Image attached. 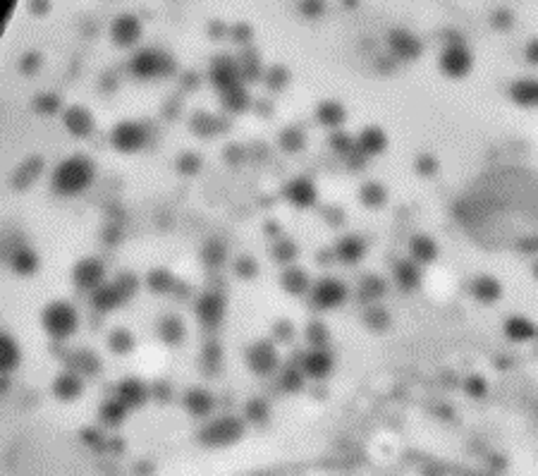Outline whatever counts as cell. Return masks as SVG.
I'll use <instances>...</instances> for the list:
<instances>
[{"label":"cell","instance_id":"19","mask_svg":"<svg viewBox=\"0 0 538 476\" xmlns=\"http://www.w3.org/2000/svg\"><path fill=\"white\" fill-rule=\"evenodd\" d=\"M316 118H318L320 125H325V127L337 130L342 122H345L347 113H345V108H342V103H337V101H325V103H320V106H318Z\"/></svg>","mask_w":538,"mask_h":476},{"label":"cell","instance_id":"34","mask_svg":"<svg viewBox=\"0 0 538 476\" xmlns=\"http://www.w3.org/2000/svg\"><path fill=\"white\" fill-rule=\"evenodd\" d=\"M364 323L369 326L371 330L383 332V330H388V326H390V316H388L385 309H381V307H371V309H366Z\"/></svg>","mask_w":538,"mask_h":476},{"label":"cell","instance_id":"46","mask_svg":"<svg viewBox=\"0 0 538 476\" xmlns=\"http://www.w3.org/2000/svg\"><path fill=\"white\" fill-rule=\"evenodd\" d=\"M273 332H276V337H278L280 342H290L292 337H295V328H292L290 321H280Z\"/></svg>","mask_w":538,"mask_h":476},{"label":"cell","instance_id":"12","mask_svg":"<svg viewBox=\"0 0 538 476\" xmlns=\"http://www.w3.org/2000/svg\"><path fill=\"white\" fill-rule=\"evenodd\" d=\"M392 278L397 283L399 290L404 292H414L421 285V268L414 259H402L395 263L392 268Z\"/></svg>","mask_w":538,"mask_h":476},{"label":"cell","instance_id":"7","mask_svg":"<svg viewBox=\"0 0 538 476\" xmlns=\"http://www.w3.org/2000/svg\"><path fill=\"white\" fill-rule=\"evenodd\" d=\"M89 177H91V168L87 165V160H67L60 168L55 182H58L62 192H77V189L87 185Z\"/></svg>","mask_w":538,"mask_h":476},{"label":"cell","instance_id":"33","mask_svg":"<svg viewBox=\"0 0 538 476\" xmlns=\"http://www.w3.org/2000/svg\"><path fill=\"white\" fill-rule=\"evenodd\" d=\"M220 361H222L220 345H218V342H208V345L204 347V357H201L204 371H206V374H211V376H215V374H218V369H220Z\"/></svg>","mask_w":538,"mask_h":476},{"label":"cell","instance_id":"39","mask_svg":"<svg viewBox=\"0 0 538 476\" xmlns=\"http://www.w3.org/2000/svg\"><path fill=\"white\" fill-rule=\"evenodd\" d=\"M263 79H266V84L273 91H280L290 82V72L285 70V67H271V70H266V74H263Z\"/></svg>","mask_w":538,"mask_h":476},{"label":"cell","instance_id":"38","mask_svg":"<svg viewBox=\"0 0 538 476\" xmlns=\"http://www.w3.org/2000/svg\"><path fill=\"white\" fill-rule=\"evenodd\" d=\"M234 273L242 280H251L259 273V263H256L254 256H239V259L234 261Z\"/></svg>","mask_w":538,"mask_h":476},{"label":"cell","instance_id":"10","mask_svg":"<svg viewBox=\"0 0 538 476\" xmlns=\"http://www.w3.org/2000/svg\"><path fill=\"white\" fill-rule=\"evenodd\" d=\"M113 144L120 151H139L146 144V130L136 122H122L113 134Z\"/></svg>","mask_w":538,"mask_h":476},{"label":"cell","instance_id":"25","mask_svg":"<svg viewBox=\"0 0 538 476\" xmlns=\"http://www.w3.org/2000/svg\"><path fill=\"white\" fill-rule=\"evenodd\" d=\"M509 94H512L514 103H519V106H524V108H531L538 103V84L534 79H524V82L512 84Z\"/></svg>","mask_w":538,"mask_h":476},{"label":"cell","instance_id":"22","mask_svg":"<svg viewBox=\"0 0 538 476\" xmlns=\"http://www.w3.org/2000/svg\"><path fill=\"white\" fill-rule=\"evenodd\" d=\"M227 259V246L222 239H208V242L204 244L201 249V261L206 268H211V271H218V268L225 263Z\"/></svg>","mask_w":538,"mask_h":476},{"label":"cell","instance_id":"31","mask_svg":"<svg viewBox=\"0 0 538 476\" xmlns=\"http://www.w3.org/2000/svg\"><path fill=\"white\" fill-rule=\"evenodd\" d=\"M304 141H306V134L299 127H288L283 134H280V148L288 153L302 151V148H304Z\"/></svg>","mask_w":538,"mask_h":476},{"label":"cell","instance_id":"35","mask_svg":"<svg viewBox=\"0 0 538 476\" xmlns=\"http://www.w3.org/2000/svg\"><path fill=\"white\" fill-rule=\"evenodd\" d=\"M306 340L311 347H325L330 340V330L328 326L323 323V321H313V323H309L306 328Z\"/></svg>","mask_w":538,"mask_h":476},{"label":"cell","instance_id":"4","mask_svg":"<svg viewBox=\"0 0 538 476\" xmlns=\"http://www.w3.org/2000/svg\"><path fill=\"white\" fill-rule=\"evenodd\" d=\"M247 364H249V369L254 371L256 376L273 374V371L278 369V364H280L276 345H273V342H268V340L254 342V345L247 349Z\"/></svg>","mask_w":538,"mask_h":476},{"label":"cell","instance_id":"32","mask_svg":"<svg viewBox=\"0 0 538 476\" xmlns=\"http://www.w3.org/2000/svg\"><path fill=\"white\" fill-rule=\"evenodd\" d=\"M125 302V295L120 292L118 288H101L99 292H96V297H94V304L99 309H115V307H120V304Z\"/></svg>","mask_w":538,"mask_h":476},{"label":"cell","instance_id":"30","mask_svg":"<svg viewBox=\"0 0 538 476\" xmlns=\"http://www.w3.org/2000/svg\"><path fill=\"white\" fill-rule=\"evenodd\" d=\"M120 393H122V400L132 407H139L146 402L148 398V390L141 386L139 381H125L122 388H120Z\"/></svg>","mask_w":538,"mask_h":476},{"label":"cell","instance_id":"23","mask_svg":"<svg viewBox=\"0 0 538 476\" xmlns=\"http://www.w3.org/2000/svg\"><path fill=\"white\" fill-rule=\"evenodd\" d=\"M280 285H283L285 292H290V295L299 297L304 295V292L309 290V275L306 271H302V268H288V271L283 273V278H280Z\"/></svg>","mask_w":538,"mask_h":476},{"label":"cell","instance_id":"42","mask_svg":"<svg viewBox=\"0 0 538 476\" xmlns=\"http://www.w3.org/2000/svg\"><path fill=\"white\" fill-rule=\"evenodd\" d=\"M173 275H170L168 271H156L153 275H148V285H151L156 292H168L173 290Z\"/></svg>","mask_w":538,"mask_h":476},{"label":"cell","instance_id":"36","mask_svg":"<svg viewBox=\"0 0 538 476\" xmlns=\"http://www.w3.org/2000/svg\"><path fill=\"white\" fill-rule=\"evenodd\" d=\"M273 259L278 263H292L297 259V244L288 237L278 239L276 246H273Z\"/></svg>","mask_w":538,"mask_h":476},{"label":"cell","instance_id":"8","mask_svg":"<svg viewBox=\"0 0 538 476\" xmlns=\"http://www.w3.org/2000/svg\"><path fill=\"white\" fill-rule=\"evenodd\" d=\"M285 197L292 206L297 209H309V206L316 204L318 199V192H316V185H313L309 177H295L292 182H288L285 187Z\"/></svg>","mask_w":538,"mask_h":476},{"label":"cell","instance_id":"2","mask_svg":"<svg viewBox=\"0 0 538 476\" xmlns=\"http://www.w3.org/2000/svg\"><path fill=\"white\" fill-rule=\"evenodd\" d=\"M225 309H227L225 297H222L220 292L208 290L197 300L194 312H197V318H199V323H201L204 328L215 330L222 323V318H225Z\"/></svg>","mask_w":538,"mask_h":476},{"label":"cell","instance_id":"11","mask_svg":"<svg viewBox=\"0 0 538 476\" xmlns=\"http://www.w3.org/2000/svg\"><path fill=\"white\" fill-rule=\"evenodd\" d=\"M211 82L215 84L220 91L232 87V84H237L239 79V65L234 62L232 58H215L213 65H211V72H208Z\"/></svg>","mask_w":538,"mask_h":476},{"label":"cell","instance_id":"24","mask_svg":"<svg viewBox=\"0 0 538 476\" xmlns=\"http://www.w3.org/2000/svg\"><path fill=\"white\" fill-rule=\"evenodd\" d=\"M505 335L514 342L531 340V337L536 335V326L524 316H512V318H507V323H505Z\"/></svg>","mask_w":538,"mask_h":476},{"label":"cell","instance_id":"27","mask_svg":"<svg viewBox=\"0 0 538 476\" xmlns=\"http://www.w3.org/2000/svg\"><path fill=\"white\" fill-rule=\"evenodd\" d=\"M392 50L402 60H414L416 55L421 53V43L416 41V38H411L409 34L399 31V34H395L392 36Z\"/></svg>","mask_w":538,"mask_h":476},{"label":"cell","instance_id":"43","mask_svg":"<svg viewBox=\"0 0 538 476\" xmlns=\"http://www.w3.org/2000/svg\"><path fill=\"white\" fill-rule=\"evenodd\" d=\"M330 144H333V151H335V153H342V156H347V153L354 148L352 136L345 134V132H335L333 139H330Z\"/></svg>","mask_w":538,"mask_h":476},{"label":"cell","instance_id":"1","mask_svg":"<svg viewBox=\"0 0 538 476\" xmlns=\"http://www.w3.org/2000/svg\"><path fill=\"white\" fill-rule=\"evenodd\" d=\"M244 435V424L237 416H220L201 431V443L211 447H225L237 443Z\"/></svg>","mask_w":538,"mask_h":476},{"label":"cell","instance_id":"40","mask_svg":"<svg viewBox=\"0 0 538 476\" xmlns=\"http://www.w3.org/2000/svg\"><path fill=\"white\" fill-rule=\"evenodd\" d=\"M244 412H247V419L251 424L268 421V405L263 402V400H251V402L244 407Z\"/></svg>","mask_w":538,"mask_h":476},{"label":"cell","instance_id":"6","mask_svg":"<svg viewBox=\"0 0 538 476\" xmlns=\"http://www.w3.org/2000/svg\"><path fill=\"white\" fill-rule=\"evenodd\" d=\"M333 366H335V359L328 349L311 347V352H306L304 359H302V374H304V378L320 381V378H328L333 374Z\"/></svg>","mask_w":538,"mask_h":476},{"label":"cell","instance_id":"13","mask_svg":"<svg viewBox=\"0 0 538 476\" xmlns=\"http://www.w3.org/2000/svg\"><path fill=\"white\" fill-rule=\"evenodd\" d=\"M132 72H134L136 77H141V79H148V77H158V74H168V72H173V70H170V67H165V58H163V55L146 50V53H139L134 58V62H132Z\"/></svg>","mask_w":538,"mask_h":476},{"label":"cell","instance_id":"3","mask_svg":"<svg viewBox=\"0 0 538 476\" xmlns=\"http://www.w3.org/2000/svg\"><path fill=\"white\" fill-rule=\"evenodd\" d=\"M347 300V288L335 278H323L313 285L311 290V304L318 312H328V309H337Z\"/></svg>","mask_w":538,"mask_h":476},{"label":"cell","instance_id":"9","mask_svg":"<svg viewBox=\"0 0 538 476\" xmlns=\"http://www.w3.org/2000/svg\"><path fill=\"white\" fill-rule=\"evenodd\" d=\"M366 254V242L359 234H345V237H340L335 242V249H333V256L340 263H345V266H354V263H359L364 259Z\"/></svg>","mask_w":538,"mask_h":476},{"label":"cell","instance_id":"44","mask_svg":"<svg viewBox=\"0 0 538 476\" xmlns=\"http://www.w3.org/2000/svg\"><path fill=\"white\" fill-rule=\"evenodd\" d=\"M111 347H115L118 352H129L132 347H134V337L129 335V332H125V330H118L115 335L111 337Z\"/></svg>","mask_w":538,"mask_h":476},{"label":"cell","instance_id":"21","mask_svg":"<svg viewBox=\"0 0 538 476\" xmlns=\"http://www.w3.org/2000/svg\"><path fill=\"white\" fill-rule=\"evenodd\" d=\"M220 96H222V106H225V111H230V113H242V111H247L249 108V94L239 82L232 84V87H227V89H222Z\"/></svg>","mask_w":538,"mask_h":476},{"label":"cell","instance_id":"37","mask_svg":"<svg viewBox=\"0 0 538 476\" xmlns=\"http://www.w3.org/2000/svg\"><path fill=\"white\" fill-rule=\"evenodd\" d=\"M280 388L285 390V393H299L302 388H304V374H302V369H288L283 371V376H280Z\"/></svg>","mask_w":538,"mask_h":476},{"label":"cell","instance_id":"47","mask_svg":"<svg viewBox=\"0 0 538 476\" xmlns=\"http://www.w3.org/2000/svg\"><path fill=\"white\" fill-rule=\"evenodd\" d=\"M428 163H431V160H428V158H423L419 168H421V170H426V173H428V170H433V165H428Z\"/></svg>","mask_w":538,"mask_h":476},{"label":"cell","instance_id":"20","mask_svg":"<svg viewBox=\"0 0 538 476\" xmlns=\"http://www.w3.org/2000/svg\"><path fill=\"white\" fill-rule=\"evenodd\" d=\"M158 335L163 342H168V345H180L182 340H185V323H182V318L177 316H163V321L158 323Z\"/></svg>","mask_w":538,"mask_h":476},{"label":"cell","instance_id":"17","mask_svg":"<svg viewBox=\"0 0 538 476\" xmlns=\"http://www.w3.org/2000/svg\"><path fill=\"white\" fill-rule=\"evenodd\" d=\"M472 295L476 297L479 302H486V304L497 302L502 297V285L493 275H479L472 283Z\"/></svg>","mask_w":538,"mask_h":476},{"label":"cell","instance_id":"29","mask_svg":"<svg viewBox=\"0 0 538 476\" xmlns=\"http://www.w3.org/2000/svg\"><path fill=\"white\" fill-rule=\"evenodd\" d=\"M103 278V266L99 261H84L79 263L77 268V280L79 285H84V288H94V285H99Z\"/></svg>","mask_w":538,"mask_h":476},{"label":"cell","instance_id":"26","mask_svg":"<svg viewBox=\"0 0 538 476\" xmlns=\"http://www.w3.org/2000/svg\"><path fill=\"white\" fill-rule=\"evenodd\" d=\"M385 290H388L385 280L378 278V275H366V278H362V283H359V300L376 302L385 295Z\"/></svg>","mask_w":538,"mask_h":476},{"label":"cell","instance_id":"45","mask_svg":"<svg viewBox=\"0 0 538 476\" xmlns=\"http://www.w3.org/2000/svg\"><path fill=\"white\" fill-rule=\"evenodd\" d=\"M180 173L182 175H194L199 168H201V160H199V156H194V153H185V156L180 158Z\"/></svg>","mask_w":538,"mask_h":476},{"label":"cell","instance_id":"15","mask_svg":"<svg viewBox=\"0 0 538 476\" xmlns=\"http://www.w3.org/2000/svg\"><path fill=\"white\" fill-rule=\"evenodd\" d=\"M388 146V136L381 127H366L359 139L354 141V148L362 151L364 156H376V153H383Z\"/></svg>","mask_w":538,"mask_h":476},{"label":"cell","instance_id":"14","mask_svg":"<svg viewBox=\"0 0 538 476\" xmlns=\"http://www.w3.org/2000/svg\"><path fill=\"white\" fill-rule=\"evenodd\" d=\"M185 410L192 416H208L215 410V400L208 390L204 388H190L185 393Z\"/></svg>","mask_w":538,"mask_h":476},{"label":"cell","instance_id":"41","mask_svg":"<svg viewBox=\"0 0 538 476\" xmlns=\"http://www.w3.org/2000/svg\"><path fill=\"white\" fill-rule=\"evenodd\" d=\"M465 390L469 398H486V393H488V386H486L483 376H469L465 381Z\"/></svg>","mask_w":538,"mask_h":476},{"label":"cell","instance_id":"16","mask_svg":"<svg viewBox=\"0 0 538 476\" xmlns=\"http://www.w3.org/2000/svg\"><path fill=\"white\" fill-rule=\"evenodd\" d=\"M45 323H48V328L55 332V335H67L74 326H77V318H74V312L70 307H65V304H55L53 309L48 312V316H45Z\"/></svg>","mask_w":538,"mask_h":476},{"label":"cell","instance_id":"18","mask_svg":"<svg viewBox=\"0 0 538 476\" xmlns=\"http://www.w3.org/2000/svg\"><path fill=\"white\" fill-rule=\"evenodd\" d=\"M409 251L416 263H433L438 256V244L428 234H414L409 242Z\"/></svg>","mask_w":538,"mask_h":476},{"label":"cell","instance_id":"5","mask_svg":"<svg viewBox=\"0 0 538 476\" xmlns=\"http://www.w3.org/2000/svg\"><path fill=\"white\" fill-rule=\"evenodd\" d=\"M472 53L465 48V46H450L443 55H440V70L443 74H448L452 79H462L472 72Z\"/></svg>","mask_w":538,"mask_h":476},{"label":"cell","instance_id":"28","mask_svg":"<svg viewBox=\"0 0 538 476\" xmlns=\"http://www.w3.org/2000/svg\"><path fill=\"white\" fill-rule=\"evenodd\" d=\"M359 197H362V202L369 206V209H381V206H385L388 202V189L383 187L381 182H366L362 192H359Z\"/></svg>","mask_w":538,"mask_h":476}]
</instances>
